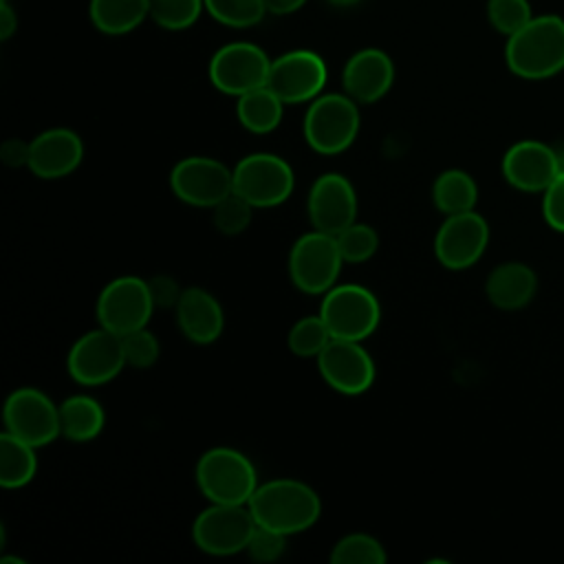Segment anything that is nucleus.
Returning <instances> with one entry per match:
<instances>
[{
    "mask_svg": "<svg viewBox=\"0 0 564 564\" xmlns=\"http://www.w3.org/2000/svg\"><path fill=\"white\" fill-rule=\"evenodd\" d=\"M249 509L258 527L280 531L284 535L311 529L322 513L319 494L295 478H273L253 491Z\"/></svg>",
    "mask_w": 564,
    "mask_h": 564,
    "instance_id": "f257e3e1",
    "label": "nucleus"
},
{
    "mask_svg": "<svg viewBox=\"0 0 564 564\" xmlns=\"http://www.w3.org/2000/svg\"><path fill=\"white\" fill-rule=\"evenodd\" d=\"M507 66L522 79H546L564 68V20L560 15L531 18L509 35Z\"/></svg>",
    "mask_w": 564,
    "mask_h": 564,
    "instance_id": "f03ea898",
    "label": "nucleus"
},
{
    "mask_svg": "<svg viewBox=\"0 0 564 564\" xmlns=\"http://www.w3.org/2000/svg\"><path fill=\"white\" fill-rule=\"evenodd\" d=\"M194 478L209 502L223 505H249L260 485L251 458L227 445H218L200 454Z\"/></svg>",
    "mask_w": 564,
    "mask_h": 564,
    "instance_id": "7ed1b4c3",
    "label": "nucleus"
},
{
    "mask_svg": "<svg viewBox=\"0 0 564 564\" xmlns=\"http://www.w3.org/2000/svg\"><path fill=\"white\" fill-rule=\"evenodd\" d=\"M359 108L350 95L326 93L311 101L304 115V139L319 154H339L359 132Z\"/></svg>",
    "mask_w": 564,
    "mask_h": 564,
    "instance_id": "20e7f679",
    "label": "nucleus"
},
{
    "mask_svg": "<svg viewBox=\"0 0 564 564\" xmlns=\"http://www.w3.org/2000/svg\"><path fill=\"white\" fill-rule=\"evenodd\" d=\"M344 258L337 240L324 231L302 234L289 251V278L295 289L308 295H324L337 284Z\"/></svg>",
    "mask_w": 564,
    "mask_h": 564,
    "instance_id": "39448f33",
    "label": "nucleus"
},
{
    "mask_svg": "<svg viewBox=\"0 0 564 564\" xmlns=\"http://www.w3.org/2000/svg\"><path fill=\"white\" fill-rule=\"evenodd\" d=\"M256 529L258 522L249 505L212 502L196 516L192 524V540L203 553L227 557L247 551Z\"/></svg>",
    "mask_w": 564,
    "mask_h": 564,
    "instance_id": "423d86ee",
    "label": "nucleus"
},
{
    "mask_svg": "<svg viewBox=\"0 0 564 564\" xmlns=\"http://www.w3.org/2000/svg\"><path fill=\"white\" fill-rule=\"evenodd\" d=\"M319 315L333 339L364 341L381 319V306L375 293L361 284H335L324 293Z\"/></svg>",
    "mask_w": 564,
    "mask_h": 564,
    "instance_id": "0eeeda50",
    "label": "nucleus"
},
{
    "mask_svg": "<svg viewBox=\"0 0 564 564\" xmlns=\"http://www.w3.org/2000/svg\"><path fill=\"white\" fill-rule=\"evenodd\" d=\"M293 167L278 154L251 152L234 165V192L253 207H275L293 194Z\"/></svg>",
    "mask_w": 564,
    "mask_h": 564,
    "instance_id": "6e6552de",
    "label": "nucleus"
},
{
    "mask_svg": "<svg viewBox=\"0 0 564 564\" xmlns=\"http://www.w3.org/2000/svg\"><path fill=\"white\" fill-rule=\"evenodd\" d=\"M126 366L123 337L104 326L79 335L66 355L70 379L88 388L112 381Z\"/></svg>",
    "mask_w": 564,
    "mask_h": 564,
    "instance_id": "1a4fd4ad",
    "label": "nucleus"
},
{
    "mask_svg": "<svg viewBox=\"0 0 564 564\" xmlns=\"http://www.w3.org/2000/svg\"><path fill=\"white\" fill-rule=\"evenodd\" d=\"M154 308L148 280L139 275H119L110 280L97 297V322L123 337L145 328Z\"/></svg>",
    "mask_w": 564,
    "mask_h": 564,
    "instance_id": "9d476101",
    "label": "nucleus"
},
{
    "mask_svg": "<svg viewBox=\"0 0 564 564\" xmlns=\"http://www.w3.org/2000/svg\"><path fill=\"white\" fill-rule=\"evenodd\" d=\"M4 432L31 443L33 447H44L62 436L59 430V405L51 401L40 388H18L13 390L2 408Z\"/></svg>",
    "mask_w": 564,
    "mask_h": 564,
    "instance_id": "9b49d317",
    "label": "nucleus"
},
{
    "mask_svg": "<svg viewBox=\"0 0 564 564\" xmlns=\"http://www.w3.org/2000/svg\"><path fill=\"white\" fill-rule=\"evenodd\" d=\"M172 194L192 207H214L234 192V167L214 156H185L170 172Z\"/></svg>",
    "mask_w": 564,
    "mask_h": 564,
    "instance_id": "f8f14e48",
    "label": "nucleus"
},
{
    "mask_svg": "<svg viewBox=\"0 0 564 564\" xmlns=\"http://www.w3.org/2000/svg\"><path fill=\"white\" fill-rule=\"evenodd\" d=\"M269 70V55L251 42L225 44L209 59V79L214 88L234 97L267 86Z\"/></svg>",
    "mask_w": 564,
    "mask_h": 564,
    "instance_id": "ddd939ff",
    "label": "nucleus"
},
{
    "mask_svg": "<svg viewBox=\"0 0 564 564\" xmlns=\"http://www.w3.org/2000/svg\"><path fill=\"white\" fill-rule=\"evenodd\" d=\"M489 242V225L478 212H460L445 216L434 236L436 260L452 271H463L476 264Z\"/></svg>",
    "mask_w": 564,
    "mask_h": 564,
    "instance_id": "4468645a",
    "label": "nucleus"
},
{
    "mask_svg": "<svg viewBox=\"0 0 564 564\" xmlns=\"http://www.w3.org/2000/svg\"><path fill=\"white\" fill-rule=\"evenodd\" d=\"M317 370L335 392L346 397L368 392L377 375L370 352L352 339H330L317 355Z\"/></svg>",
    "mask_w": 564,
    "mask_h": 564,
    "instance_id": "2eb2a0df",
    "label": "nucleus"
},
{
    "mask_svg": "<svg viewBox=\"0 0 564 564\" xmlns=\"http://www.w3.org/2000/svg\"><path fill=\"white\" fill-rule=\"evenodd\" d=\"M328 70L324 59L313 51H289L271 59L267 86L284 104H304L322 95Z\"/></svg>",
    "mask_w": 564,
    "mask_h": 564,
    "instance_id": "dca6fc26",
    "label": "nucleus"
},
{
    "mask_svg": "<svg viewBox=\"0 0 564 564\" xmlns=\"http://www.w3.org/2000/svg\"><path fill=\"white\" fill-rule=\"evenodd\" d=\"M306 212L313 229L337 236L357 220V194L352 183L337 172L317 176L308 189Z\"/></svg>",
    "mask_w": 564,
    "mask_h": 564,
    "instance_id": "f3484780",
    "label": "nucleus"
},
{
    "mask_svg": "<svg viewBox=\"0 0 564 564\" xmlns=\"http://www.w3.org/2000/svg\"><path fill=\"white\" fill-rule=\"evenodd\" d=\"M500 167H502L505 181L511 187L527 194H538V192L544 194V189L562 172V161L557 152L544 141L522 139V141H516L502 154Z\"/></svg>",
    "mask_w": 564,
    "mask_h": 564,
    "instance_id": "a211bd4d",
    "label": "nucleus"
},
{
    "mask_svg": "<svg viewBox=\"0 0 564 564\" xmlns=\"http://www.w3.org/2000/svg\"><path fill=\"white\" fill-rule=\"evenodd\" d=\"M84 159V143L70 128H48L31 141L29 170L37 178L55 181L73 174Z\"/></svg>",
    "mask_w": 564,
    "mask_h": 564,
    "instance_id": "6ab92c4d",
    "label": "nucleus"
},
{
    "mask_svg": "<svg viewBox=\"0 0 564 564\" xmlns=\"http://www.w3.org/2000/svg\"><path fill=\"white\" fill-rule=\"evenodd\" d=\"M394 82V66L381 48H361L344 66L341 84L357 104L379 101Z\"/></svg>",
    "mask_w": 564,
    "mask_h": 564,
    "instance_id": "aec40b11",
    "label": "nucleus"
},
{
    "mask_svg": "<svg viewBox=\"0 0 564 564\" xmlns=\"http://www.w3.org/2000/svg\"><path fill=\"white\" fill-rule=\"evenodd\" d=\"M176 324L181 333L194 344H212L223 335L225 313L220 302L200 286L183 289L176 306Z\"/></svg>",
    "mask_w": 564,
    "mask_h": 564,
    "instance_id": "412c9836",
    "label": "nucleus"
},
{
    "mask_svg": "<svg viewBox=\"0 0 564 564\" xmlns=\"http://www.w3.org/2000/svg\"><path fill=\"white\" fill-rule=\"evenodd\" d=\"M538 291V275L524 262H502L487 275V300L500 311L524 308Z\"/></svg>",
    "mask_w": 564,
    "mask_h": 564,
    "instance_id": "4be33fe9",
    "label": "nucleus"
},
{
    "mask_svg": "<svg viewBox=\"0 0 564 564\" xmlns=\"http://www.w3.org/2000/svg\"><path fill=\"white\" fill-rule=\"evenodd\" d=\"M106 412L90 394H73L59 403L62 436L73 443H88L101 434Z\"/></svg>",
    "mask_w": 564,
    "mask_h": 564,
    "instance_id": "5701e85b",
    "label": "nucleus"
},
{
    "mask_svg": "<svg viewBox=\"0 0 564 564\" xmlns=\"http://www.w3.org/2000/svg\"><path fill=\"white\" fill-rule=\"evenodd\" d=\"M284 106L286 104L269 86H260L238 97L236 115L245 130L253 134H269L280 126Z\"/></svg>",
    "mask_w": 564,
    "mask_h": 564,
    "instance_id": "b1692460",
    "label": "nucleus"
},
{
    "mask_svg": "<svg viewBox=\"0 0 564 564\" xmlns=\"http://www.w3.org/2000/svg\"><path fill=\"white\" fill-rule=\"evenodd\" d=\"M37 447L2 432L0 434V485L4 489H20L37 474Z\"/></svg>",
    "mask_w": 564,
    "mask_h": 564,
    "instance_id": "393cba45",
    "label": "nucleus"
},
{
    "mask_svg": "<svg viewBox=\"0 0 564 564\" xmlns=\"http://www.w3.org/2000/svg\"><path fill=\"white\" fill-rule=\"evenodd\" d=\"M432 200H434V207L445 216L471 212L478 200L476 181L465 170H458V167L445 170L434 178Z\"/></svg>",
    "mask_w": 564,
    "mask_h": 564,
    "instance_id": "a878e982",
    "label": "nucleus"
},
{
    "mask_svg": "<svg viewBox=\"0 0 564 564\" xmlns=\"http://www.w3.org/2000/svg\"><path fill=\"white\" fill-rule=\"evenodd\" d=\"M93 24L108 35L137 29L150 15V0H90Z\"/></svg>",
    "mask_w": 564,
    "mask_h": 564,
    "instance_id": "bb28decb",
    "label": "nucleus"
},
{
    "mask_svg": "<svg viewBox=\"0 0 564 564\" xmlns=\"http://www.w3.org/2000/svg\"><path fill=\"white\" fill-rule=\"evenodd\" d=\"M388 553L383 544L370 533H348L339 538L330 549L333 564H383Z\"/></svg>",
    "mask_w": 564,
    "mask_h": 564,
    "instance_id": "cd10ccee",
    "label": "nucleus"
},
{
    "mask_svg": "<svg viewBox=\"0 0 564 564\" xmlns=\"http://www.w3.org/2000/svg\"><path fill=\"white\" fill-rule=\"evenodd\" d=\"M333 339L326 322L322 319V315H306V317H300L291 330H289V350L295 355V357H315L328 346V341Z\"/></svg>",
    "mask_w": 564,
    "mask_h": 564,
    "instance_id": "c85d7f7f",
    "label": "nucleus"
},
{
    "mask_svg": "<svg viewBox=\"0 0 564 564\" xmlns=\"http://www.w3.org/2000/svg\"><path fill=\"white\" fill-rule=\"evenodd\" d=\"M205 9L214 20L234 29H249L267 13L264 0H205Z\"/></svg>",
    "mask_w": 564,
    "mask_h": 564,
    "instance_id": "c756f323",
    "label": "nucleus"
},
{
    "mask_svg": "<svg viewBox=\"0 0 564 564\" xmlns=\"http://www.w3.org/2000/svg\"><path fill=\"white\" fill-rule=\"evenodd\" d=\"M337 247L339 253L344 258V262L348 264H361L366 260H370L377 249H379V236L375 231V227L366 225V223H352L346 229H341L337 236Z\"/></svg>",
    "mask_w": 564,
    "mask_h": 564,
    "instance_id": "7c9ffc66",
    "label": "nucleus"
},
{
    "mask_svg": "<svg viewBox=\"0 0 564 564\" xmlns=\"http://www.w3.org/2000/svg\"><path fill=\"white\" fill-rule=\"evenodd\" d=\"M253 209L256 207L249 200L231 192L212 207V223L223 236H238L251 225Z\"/></svg>",
    "mask_w": 564,
    "mask_h": 564,
    "instance_id": "2f4dec72",
    "label": "nucleus"
},
{
    "mask_svg": "<svg viewBox=\"0 0 564 564\" xmlns=\"http://www.w3.org/2000/svg\"><path fill=\"white\" fill-rule=\"evenodd\" d=\"M203 7L205 0H150V18L167 31H183L198 20Z\"/></svg>",
    "mask_w": 564,
    "mask_h": 564,
    "instance_id": "473e14b6",
    "label": "nucleus"
},
{
    "mask_svg": "<svg viewBox=\"0 0 564 564\" xmlns=\"http://www.w3.org/2000/svg\"><path fill=\"white\" fill-rule=\"evenodd\" d=\"M487 18L498 33L513 35L520 31L533 15L529 0H489Z\"/></svg>",
    "mask_w": 564,
    "mask_h": 564,
    "instance_id": "72a5a7b5",
    "label": "nucleus"
},
{
    "mask_svg": "<svg viewBox=\"0 0 564 564\" xmlns=\"http://www.w3.org/2000/svg\"><path fill=\"white\" fill-rule=\"evenodd\" d=\"M123 350H126L128 366L139 368V370H145V368L154 366L159 355H161L159 339L154 337V333L148 330V326L123 335Z\"/></svg>",
    "mask_w": 564,
    "mask_h": 564,
    "instance_id": "f704fd0d",
    "label": "nucleus"
},
{
    "mask_svg": "<svg viewBox=\"0 0 564 564\" xmlns=\"http://www.w3.org/2000/svg\"><path fill=\"white\" fill-rule=\"evenodd\" d=\"M286 538L284 533L280 531H273V529H267V527H258L249 540V546H247V553L251 555V560L256 562H262V564H269V562H275L284 549H286Z\"/></svg>",
    "mask_w": 564,
    "mask_h": 564,
    "instance_id": "c9c22d12",
    "label": "nucleus"
},
{
    "mask_svg": "<svg viewBox=\"0 0 564 564\" xmlns=\"http://www.w3.org/2000/svg\"><path fill=\"white\" fill-rule=\"evenodd\" d=\"M542 214L551 229L564 234V167L555 176V181L544 189Z\"/></svg>",
    "mask_w": 564,
    "mask_h": 564,
    "instance_id": "e433bc0d",
    "label": "nucleus"
},
{
    "mask_svg": "<svg viewBox=\"0 0 564 564\" xmlns=\"http://www.w3.org/2000/svg\"><path fill=\"white\" fill-rule=\"evenodd\" d=\"M148 286H150L154 306H159V308L176 306V302H178V297L183 293V289H178L176 280L170 278V275H154V278H150Z\"/></svg>",
    "mask_w": 564,
    "mask_h": 564,
    "instance_id": "4c0bfd02",
    "label": "nucleus"
},
{
    "mask_svg": "<svg viewBox=\"0 0 564 564\" xmlns=\"http://www.w3.org/2000/svg\"><path fill=\"white\" fill-rule=\"evenodd\" d=\"M29 156H31V141L7 139L0 145V161L9 167H29Z\"/></svg>",
    "mask_w": 564,
    "mask_h": 564,
    "instance_id": "58836bf2",
    "label": "nucleus"
},
{
    "mask_svg": "<svg viewBox=\"0 0 564 564\" xmlns=\"http://www.w3.org/2000/svg\"><path fill=\"white\" fill-rule=\"evenodd\" d=\"M18 29V15L9 0H0V40H9Z\"/></svg>",
    "mask_w": 564,
    "mask_h": 564,
    "instance_id": "ea45409f",
    "label": "nucleus"
},
{
    "mask_svg": "<svg viewBox=\"0 0 564 564\" xmlns=\"http://www.w3.org/2000/svg\"><path fill=\"white\" fill-rule=\"evenodd\" d=\"M306 0H264V7L269 13H275V15H286V13H293L297 11Z\"/></svg>",
    "mask_w": 564,
    "mask_h": 564,
    "instance_id": "a19ab883",
    "label": "nucleus"
},
{
    "mask_svg": "<svg viewBox=\"0 0 564 564\" xmlns=\"http://www.w3.org/2000/svg\"><path fill=\"white\" fill-rule=\"evenodd\" d=\"M328 2L335 7H350V4H357L359 0H328Z\"/></svg>",
    "mask_w": 564,
    "mask_h": 564,
    "instance_id": "79ce46f5",
    "label": "nucleus"
}]
</instances>
